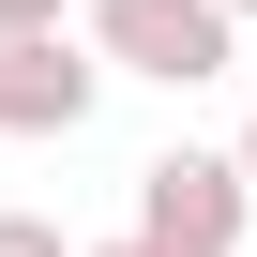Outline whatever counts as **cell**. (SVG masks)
<instances>
[{"mask_svg": "<svg viewBox=\"0 0 257 257\" xmlns=\"http://www.w3.org/2000/svg\"><path fill=\"white\" fill-rule=\"evenodd\" d=\"M76 31L106 76H152V91H212L242 61V16L227 0H76Z\"/></svg>", "mask_w": 257, "mask_h": 257, "instance_id": "1", "label": "cell"}, {"mask_svg": "<svg viewBox=\"0 0 257 257\" xmlns=\"http://www.w3.org/2000/svg\"><path fill=\"white\" fill-rule=\"evenodd\" d=\"M242 227H257V182H242V152H152L137 167V242L152 257H242Z\"/></svg>", "mask_w": 257, "mask_h": 257, "instance_id": "2", "label": "cell"}, {"mask_svg": "<svg viewBox=\"0 0 257 257\" xmlns=\"http://www.w3.org/2000/svg\"><path fill=\"white\" fill-rule=\"evenodd\" d=\"M91 106H106L91 31H0V137H76Z\"/></svg>", "mask_w": 257, "mask_h": 257, "instance_id": "3", "label": "cell"}, {"mask_svg": "<svg viewBox=\"0 0 257 257\" xmlns=\"http://www.w3.org/2000/svg\"><path fill=\"white\" fill-rule=\"evenodd\" d=\"M0 257H91V242H76L61 212H0Z\"/></svg>", "mask_w": 257, "mask_h": 257, "instance_id": "4", "label": "cell"}, {"mask_svg": "<svg viewBox=\"0 0 257 257\" xmlns=\"http://www.w3.org/2000/svg\"><path fill=\"white\" fill-rule=\"evenodd\" d=\"M0 31H76V0H0Z\"/></svg>", "mask_w": 257, "mask_h": 257, "instance_id": "5", "label": "cell"}, {"mask_svg": "<svg viewBox=\"0 0 257 257\" xmlns=\"http://www.w3.org/2000/svg\"><path fill=\"white\" fill-rule=\"evenodd\" d=\"M227 152H242V182H257V106H242V137H227Z\"/></svg>", "mask_w": 257, "mask_h": 257, "instance_id": "6", "label": "cell"}, {"mask_svg": "<svg viewBox=\"0 0 257 257\" xmlns=\"http://www.w3.org/2000/svg\"><path fill=\"white\" fill-rule=\"evenodd\" d=\"M91 257H152V242H137V227H121V242H91Z\"/></svg>", "mask_w": 257, "mask_h": 257, "instance_id": "7", "label": "cell"}, {"mask_svg": "<svg viewBox=\"0 0 257 257\" xmlns=\"http://www.w3.org/2000/svg\"><path fill=\"white\" fill-rule=\"evenodd\" d=\"M227 16H257V0H227Z\"/></svg>", "mask_w": 257, "mask_h": 257, "instance_id": "8", "label": "cell"}]
</instances>
